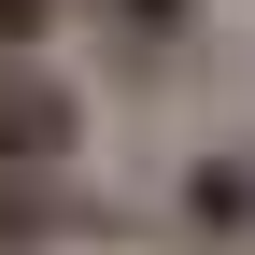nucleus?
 Segmentation results:
<instances>
[{
	"label": "nucleus",
	"mask_w": 255,
	"mask_h": 255,
	"mask_svg": "<svg viewBox=\"0 0 255 255\" xmlns=\"http://www.w3.org/2000/svg\"><path fill=\"white\" fill-rule=\"evenodd\" d=\"M85 227V170H43V184H0V255H57Z\"/></svg>",
	"instance_id": "20e7f679"
},
{
	"label": "nucleus",
	"mask_w": 255,
	"mask_h": 255,
	"mask_svg": "<svg viewBox=\"0 0 255 255\" xmlns=\"http://www.w3.org/2000/svg\"><path fill=\"white\" fill-rule=\"evenodd\" d=\"M170 227L199 255H255V142H199L170 184Z\"/></svg>",
	"instance_id": "f03ea898"
},
{
	"label": "nucleus",
	"mask_w": 255,
	"mask_h": 255,
	"mask_svg": "<svg viewBox=\"0 0 255 255\" xmlns=\"http://www.w3.org/2000/svg\"><path fill=\"white\" fill-rule=\"evenodd\" d=\"M71 28H100L114 71H170L213 43V0H71Z\"/></svg>",
	"instance_id": "7ed1b4c3"
},
{
	"label": "nucleus",
	"mask_w": 255,
	"mask_h": 255,
	"mask_svg": "<svg viewBox=\"0 0 255 255\" xmlns=\"http://www.w3.org/2000/svg\"><path fill=\"white\" fill-rule=\"evenodd\" d=\"M57 28H71V0H0V57H57Z\"/></svg>",
	"instance_id": "39448f33"
},
{
	"label": "nucleus",
	"mask_w": 255,
	"mask_h": 255,
	"mask_svg": "<svg viewBox=\"0 0 255 255\" xmlns=\"http://www.w3.org/2000/svg\"><path fill=\"white\" fill-rule=\"evenodd\" d=\"M85 128H100V100H85L57 57H0V184L85 170Z\"/></svg>",
	"instance_id": "f257e3e1"
}]
</instances>
